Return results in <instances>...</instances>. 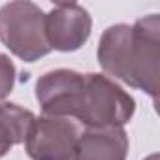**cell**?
Wrapping results in <instances>:
<instances>
[{
    "mask_svg": "<svg viewBox=\"0 0 160 160\" xmlns=\"http://www.w3.org/2000/svg\"><path fill=\"white\" fill-rule=\"evenodd\" d=\"M81 130L64 117H36L25 138V151L32 160H73Z\"/></svg>",
    "mask_w": 160,
    "mask_h": 160,
    "instance_id": "cell-4",
    "label": "cell"
},
{
    "mask_svg": "<svg viewBox=\"0 0 160 160\" xmlns=\"http://www.w3.org/2000/svg\"><path fill=\"white\" fill-rule=\"evenodd\" d=\"M15 85V64L8 55L0 53V100L10 96Z\"/></svg>",
    "mask_w": 160,
    "mask_h": 160,
    "instance_id": "cell-8",
    "label": "cell"
},
{
    "mask_svg": "<svg viewBox=\"0 0 160 160\" xmlns=\"http://www.w3.org/2000/svg\"><path fill=\"white\" fill-rule=\"evenodd\" d=\"M102 70L158 102L160 91V17L151 13L134 25L119 23L104 30L98 43Z\"/></svg>",
    "mask_w": 160,
    "mask_h": 160,
    "instance_id": "cell-2",
    "label": "cell"
},
{
    "mask_svg": "<svg viewBox=\"0 0 160 160\" xmlns=\"http://www.w3.org/2000/svg\"><path fill=\"white\" fill-rule=\"evenodd\" d=\"M36 115L19 104H0V158L6 156L15 145L25 143L30 124Z\"/></svg>",
    "mask_w": 160,
    "mask_h": 160,
    "instance_id": "cell-7",
    "label": "cell"
},
{
    "mask_svg": "<svg viewBox=\"0 0 160 160\" xmlns=\"http://www.w3.org/2000/svg\"><path fill=\"white\" fill-rule=\"evenodd\" d=\"M36 100L43 115L77 119L87 128H122L136 113V100L113 79L70 68L45 72L36 81Z\"/></svg>",
    "mask_w": 160,
    "mask_h": 160,
    "instance_id": "cell-1",
    "label": "cell"
},
{
    "mask_svg": "<svg viewBox=\"0 0 160 160\" xmlns=\"http://www.w3.org/2000/svg\"><path fill=\"white\" fill-rule=\"evenodd\" d=\"M92 32L91 13L79 4L58 2L45 13V36L51 51L72 53L81 49Z\"/></svg>",
    "mask_w": 160,
    "mask_h": 160,
    "instance_id": "cell-5",
    "label": "cell"
},
{
    "mask_svg": "<svg viewBox=\"0 0 160 160\" xmlns=\"http://www.w3.org/2000/svg\"><path fill=\"white\" fill-rule=\"evenodd\" d=\"M145 160H158V154H156V152H152V154H149Z\"/></svg>",
    "mask_w": 160,
    "mask_h": 160,
    "instance_id": "cell-9",
    "label": "cell"
},
{
    "mask_svg": "<svg viewBox=\"0 0 160 160\" xmlns=\"http://www.w3.org/2000/svg\"><path fill=\"white\" fill-rule=\"evenodd\" d=\"M0 42L25 62H36L49 55L42 8L28 0L4 4L0 8Z\"/></svg>",
    "mask_w": 160,
    "mask_h": 160,
    "instance_id": "cell-3",
    "label": "cell"
},
{
    "mask_svg": "<svg viewBox=\"0 0 160 160\" xmlns=\"http://www.w3.org/2000/svg\"><path fill=\"white\" fill-rule=\"evenodd\" d=\"M128 145L124 128H87L77 138L73 160H126Z\"/></svg>",
    "mask_w": 160,
    "mask_h": 160,
    "instance_id": "cell-6",
    "label": "cell"
}]
</instances>
